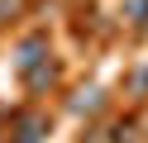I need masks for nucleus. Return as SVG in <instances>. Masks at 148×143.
Masks as SVG:
<instances>
[{
    "mask_svg": "<svg viewBox=\"0 0 148 143\" xmlns=\"http://www.w3.org/2000/svg\"><path fill=\"white\" fill-rule=\"evenodd\" d=\"M72 110H77V114H96L100 110V91H81L77 100H72Z\"/></svg>",
    "mask_w": 148,
    "mask_h": 143,
    "instance_id": "4",
    "label": "nucleus"
},
{
    "mask_svg": "<svg viewBox=\"0 0 148 143\" xmlns=\"http://www.w3.org/2000/svg\"><path fill=\"white\" fill-rule=\"evenodd\" d=\"M38 57H48V38H29V43L19 48V57H14V62H19V72H29Z\"/></svg>",
    "mask_w": 148,
    "mask_h": 143,
    "instance_id": "3",
    "label": "nucleus"
},
{
    "mask_svg": "<svg viewBox=\"0 0 148 143\" xmlns=\"http://www.w3.org/2000/svg\"><path fill=\"white\" fill-rule=\"evenodd\" d=\"M124 19H134V24H148V0H124Z\"/></svg>",
    "mask_w": 148,
    "mask_h": 143,
    "instance_id": "5",
    "label": "nucleus"
},
{
    "mask_svg": "<svg viewBox=\"0 0 148 143\" xmlns=\"http://www.w3.org/2000/svg\"><path fill=\"white\" fill-rule=\"evenodd\" d=\"M24 81H29L34 91H43V86H53V81H58V62H48V57H38V67H29V72H24Z\"/></svg>",
    "mask_w": 148,
    "mask_h": 143,
    "instance_id": "2",
    "label": "nucleus"
},
{
    "mask_svg": "<svg viewBox=\"0 0 148 143\" xmlns=\"http://www.w3.org/2000/svg\"><path fill=\"white\" fill-rule=\"evenodd\" d=\"M43 129H48V114H19V129H14V143H38Z\"/></svg>",
    "mask_w": 148,
    "mask_h": 143,
    "instance_id": "1",
    "label": "nucleus"
}]
</instances>
